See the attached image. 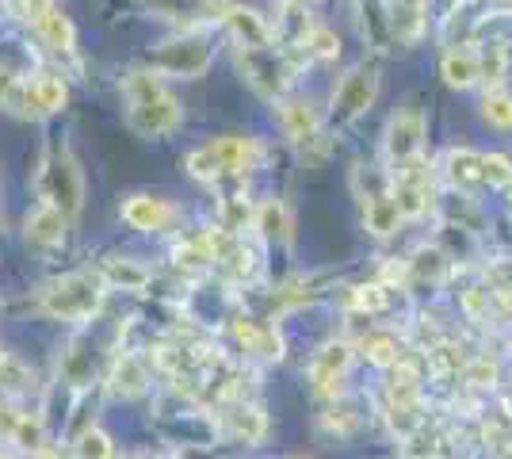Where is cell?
I'll use <instances>...</instances> for the list:
<instances>
[{
  "mask_svg": "<svg viewBox=\"0 0 512 459\" xmlns=\"http://www.w3.org/2000/svg\"><path fill=\"white\" fill-rule=\"evenodd\" d=\"M360 349H363V356H367L371 364H379V368H394V364H398V341H394L390 333H367Z\"/></svg>",
  "mask_w": 512,
  "mask_h": 459,
  "instance_id": "obj_31",
  "label": "cell"
},
{
  "mask_svg": "<svg viewBox=\"0 0 512 459\" xmlns=\"http://www.w3.org/2000/svg\"><path fill=\"white\" fill-rule=\"evenodd\" d=\"M0 356H4V352H0Z\"/></svg>",
  "mask_w": 512,
  "mask_h": 459,
  "instance_id": "obj_41",
  "label": "cell"
},
{
  "mask_svg": "<svg viewBox=\"0 0 512 459\" xmlns=\"http://www.w3.org/2000/svg\"><path fill=\"white\" fill-rule=\"evenodd\" d=\"M65 230H69V219H65L62 211L46 207V203H43V207H35V211L27 215V241H31V245H39V249L62 245Z\"/></svg>",
  "mask_w": 512,
  "mask_h": 459,
  "instance_id": "obj_17",
  "label": "cell"
},
{
  "mask_svg": "<svg viewBox=\"0 0 512 459\" xmlns=\"http://www.w3.org/2000/svg\"><path fill=\"white\" fill-rule=\"evenodd\" d=\"M20 96H23V77L0 69V108L8 111H20Z\"/></svg>",
  "mask_w": 512,
  "mask_h": 459,
  "instance_id": "obj_36",
  "label": "cell"
},
{
  "mask_svg": "<svg viewBox=\"0 0 512 459\" xmlns=\"http://www.w3.org/2000/svg\"><path fill=\"white\" fill-rule=\"evenodd\" d=\"M348 303L356 306V310H383V306H386V291H383V287H379V284H371V287H356Z\"/></svg>",
  "mask_w": 512,
  "mask_h": 459,
  "instance_id": "obj_37",
  "label": "cell"
},
{
  "mask_svg": "<svg viewBox=\"0 0 512 459\" xmlns=\"http://www.w3.org/2000/svg\"><path fill=\"white\" fill-rule=\"evenodd\" d=\"M12 444H20L23 452H31V456H43V452H46L43 417L23 414V417H20V425H16V437H12Z\"/></svg>",
  "mask_w": 512,
  "mask_h": 459,
  "instance_id": "obj_32",
  "label": "cell"
},
{
  "mask_svg": "<svg viewBox=\"0 0 512 459\" xmlns=\"http://www.w3.org/2000/svg\"><path fill=\"white\" fill-rule=\"evenodd\" d=\"M302 43H306V54H314L321 62H333L341 54V39L333 31H325V27H310V35Z\"/></svg>",
  "mask_w": 512,
  "mask_h": 459,
  "instance_id": "obj_34",
  "label": "cell"
},
{
  "mask_svg": "<svg viewBox=\"0 0 512 459\" xmlns=\"http://www.w3.org/2000/svg\"><path fill=\"white\" fill-rule=\"evenodd\" d=\"M123 222L142 234H165L176 222V207L161 196H130L123 203Z\"/></svg>",
  "mask_w": 512,
  "mask_h": 459,
  "instance_id": "obj_13",
  "label": "cell"
},
{
  "mask_svg": "<svg viewBox=\"0 0 512 459\" xmlns=\"http://www.w3.org/2000/svg\"><path fill=\"white\" fill-rule=\"evenodd\" d=\"M16 8H20L23 20H31L35 27H39V20L54 8V0H16Z\"/></svg>",
  "mask_w": 512,
  "mask_h": 459,
  "instance_id": "obj_40",
  "label": "cell"
},
{
  "mask_svg": "<svg viewBox=\"0 0 512 459\" xmlns=\"http://www.w3.org/2000/svg\"><path fill=\"white\" fill-rule=\"evenodd\" d=\"M375 96H379V69L367 66V62H363V66H352L341 77V85L333 88V108H329L333 127L356 123L363 111H371Z\"/></svg>",
  "mask_w": 512,
  "mask_h": 459,
  "instance_id": "obj_5",
  "label": "cell"
},
{
  "mask_svg": "<svg viewBox=\"0 0 512 459\" xmlns=\"http://www.w3.org/2000/svg\"><path fill=\"white\" fill-rule=\"evenodd\" d=\"M448 176L455 188H474L482 184V153L467 150V146H455L448 153Z\"/></svg>",
  "mask_w": 512,
  "mask_h": 459,
  "instance_id": "obj_24",
  "label": "cell"
},
{
  "mask_svg": "<svg viewBox=\"0 0 512 459\" xmlns=\"http://www.w3.org/2000/svg\"><path fill=\"white\" fill-rule=\"evenodd\" d=\"M256 230L264 234L268 241H283V245H291L295 241V222H291V211L279 203V199H264L260 207H256Z\"/></svg>",
  "mask_w": 512,
  "mask_h": 459,
  "instance_id": "obj_20",
  "label": "cell"
},
{
  "mask_svg": "<svg viewBox=\"0 0 512 459\" xmlns=\"http://www.w3.org/2000/svg\"><path fill=\"white\" fill-rule=\"evenodd\" d=\"M482 184H490V188L512 184V161L505 153H482Z\"/></svg>",
  "mask_w": 512,
  "mask_h": 459,
  "instance_id": "obj_35",
  "label": "cell"
},
{
  "mask_svg": "<svg viewBox=\"0 0 512 459\" xmlns=\"http://www.w3.org/2000/svg\"><path fill=\"white\" fill-rule=\"evenodd\" d=\"M428 20V0H394L390 4V27H394V39L402 43H417Z\"/></svg>",
  "mask_w": 512,
  "mask_h": 459,
  "instance_id": "obj_18",
  "label": "cell"
},
{
  "mask_svg": "<svg viewBox=\"0 0 512 459\" xmlns=\"http://www.w3.org/2000/svg\"><path fill=\"white\" fill-rule=\"evenodd\" d=\"M467 379L474 383V387H493V379H497V368H493L490 360L482 356V360H474V364H470Z\"/></svg>",
  "mask_w": 512,
  "mask_h": 459,
  "instance_id": "obj_38",
  "label": "cell"
},
{
  "mask_svg": "<svg viewBox=\"0 0 512 459\" xmlns=\"http://www.w3.org/2000/svg\"><path fill=\"white\" fill-rule=\"evenodd\" d=\"M100 280L88 276V272H69L62 280L46 284L39 291V306H43L50 318H62V322H85L100 310Z\"/></svg>",
  "mask_w": 512,
  "mask_h": 459,
  "instance_id": "obj_4",
  "label": "cell"
},
{
  "mask_svg": "<svg viewBox=\"0 0 512 459\" xmlns=\"http://www.w3.org/2000/svg\"><path fill=\"white\" fill-rule=\"evenodd\" d=\"M31 383H35V375L31 368L16 360V356H0V391L8 394V398H20V394H31Z\"/></svg>",
  "mask_w": 512,
  "mask_h": 459,
  "instance_id": "obj_26",
  "label": "cell"
},
{
  "mask_svg": "<svg viewBox=\"0 0 512 459\" xmlns=\"http://www.w3.org/2000/svg\"><path fill=\"white\" fill-rule=\"evenodd\" d=\"M100 276H104L111 287H123V291H142V287L150 284V272L138 261H130V257H107L104 268H100Z\"/></svg>",
  "mask_w": 512,
  "mask_h": 459,
  "instance_id": "obj_23",
  "label": "cell"
},
{
  "mask_svg": "<svg viewBox=\"0 0 512 459\" xmlns=\"http://www.w3.org/2000/svg\"><path fill=\"white\" fill-rule=\"evenodd\" d=\"M398 222H402V211L390 196V184L379 173H371V188L363 192V226H367V234L390 238L398 230Z\"/></svg>",
  "mask_w": 512,
  "mask_h": 459,
  "instance_id": "obj_10",
  "label": "cell"
},
{
  "mask_svg": "<svg viewBox=\"0 0 512 459\" xmlns=\"http://www.w3.org/2000/svg\"><path fill=\"white\" fill-rule=\"evenodd\" d=\"M279 123H283V134H287L295 146H310V142H318V134H321V119L310 100H283Z\"/></svg>",
  "mask_w": 512,
  "mask_h": 459,
  "instance_id": "obj_15",
  "label": "cell"
},
{
  "mask_svg": "<svg viewBox=\"0 0 512 459\" xmlns=\"http://www.w3.org/2000/svg\"><path fill=\"white\" fill-rule=\"evenodd\" d=\"M20 417H23L20 410H16V406L4 398V402H0V437H4V440L16 437V425H20Z\"/></svg>",
  "mask_w": 512,
  "mask_h": 459,
  "instance_id": "obj_39",
  "label": "cell"
},
{
  "mask_svg": "<svg viewBox=\"0 0 512 459\" xmlns=\"http://www.w3.org/2000/svg\"><path fill=\"white\" fill-rule=\"evenodd\" d=\"M127 127L138 138H165L184 123V108L153 69H130L123 77Z\"/></svg>",
  "mask_w": 512,
  "mask_h": 459,
  "instance_id": "obj_1",
  "label": "cell"
},
{
  "mask_svg": "<svg viewBox=\"0 0 512 459\" xmlns=\"http://www.w3.org/2000/svg\"><path fill=\"white\" fill-rule=\"evenodd\" d=\"M505 69H509V50L505 43H486V50H478V73L486 85H501L505 81Z\"/></svg>",
  "mask_w": 512,
  "mask_h": 459,
  "instance_id": "obj_28",
  "label": "cell"
},
{
  "mask_svg": "<svg viewBox=\"0 0 512 459\" xmlns=\"http://www.w3.org/2000/svg\"><path fill=\"white\" fill-rule=\"evenodd\" d=\"M77 459H111V437H107L104 429H85L81 437H77Z\"/></svg>",
  "mask_w": 512,
  "mask_h": 459,
  "instance_id": "obj_33",
  "label": "cell"
},
{
  "mask_svg": "<svg viewBox=\"0 0 512 459\" xmlns=\"http://www.w3.org/2000/svg\"><path fill=\"white\" fill-rule=\"evenodd\" d=\"M111 383H115V391L119 394H142L150 379H146V368H142V360H138V356H123V360L115 364Z\"/></svg>",
  "mask_w": 512,
  "mask_h": 459,
  "instance_id": "obj_27",
  "label": "cell"
},
{
  "mask_svg": "<svg viewBox=\"0 0 512 459\" xmlns=\"http://www.w3.org/2000/svg\"><path fill=\"white\" fill-rule=\"evenodd\" d=\"M245 81L264 96V100H283V92L291 85V66L276 46H260V50H241L237 54Z\"/></svg>",
  "mask_w": 512,
  "mask_h": 459,
  "instance_id": "obj_8",
  "label": "cell"
},
{
  "mask_svg": "<svg viewBox=\"0 0 512 459\" xmlns=\"http://www.w3.org/2000/svg\"><path fill=\"white\" fill-rule=\"evenodd\" d=\"M222 23H226V31L234 35L241 50L276 46V31H272V23L264 20L260 12H253V8H237V4H226V12H222Z\"/></svg>",
  "mask_w": 512,
  "mask_h": 459,
  "instance_id": "obj_12",
  "label": "cell"
},
{
  "mask_svg": "<svg viewBox=\"0 0 512 459\" xmlns=\"http://www.w3.org/2000/svg\"><path fill=\"white\" fill-rule=\"evenodd\" d=\"M421 146H425V111L417 108V100H409L386 123V161L398 169V165H406L413 157H421Z\"/></svg>",
  "mask_w": 512,
  "mask_h": 459,
  "instance_id": "obj_7",
  "label": "cell"
},
{
  "mask_svg": "<svg viewBox=\"0 0 512 459\" xmlns=\"http://www.w3.org/2000/svg\"><path fill=\"white\" fill-rule=\"evenodd\" d=\"M440 77L451 88H470L474 81H482V73H478V50H459V46L448 50L440 58Z\"/></svg>",
  "mask_w": 512,
  "mask_h": 459,
  "instance_id": "obj_21",
  "label": "cell"
},
{
  "mask_svg": "<svg viewBox=\"0 0 512 459\" xmlns=\"http://www.w3.org/2000/svg\"><path fill=\"white\" fill-rule=\"evenodd\" d=\"M234 337L245 345V352H256V356H264V360H279V356H283V345H279L276 329L260 326L253 318H237Z\"/></svg>",
  "mask_w": 512,
  "mask_h": 459,
  "instance_id": "obj_19",
  "label": "cell"
},
{
  "mask_svg": "<svg viewBox=\"0 0 512 459\" xmlns=\"http://www.w3.org/2000/svg\"><path fill=\"white\" fill-rule=\"evenodd\" d=\"M482 119L497 127V131H512V96L509 92H501V88H493L486 92V100H482Z\"/></svg>",
  "mask_w": 512,
  "mask_h": 459,
  "instance_id": "obj_29",
  "label": "cell"
},
{
  "mask_svg": "<svg viewBox=\"0 0 512 459\" xmlns=\"http://www.w3.org/2000/svg\"><path fill=\"white\" fill-rule=\"evenodd\" d=\"M39 192H43L46 207L62 211L65 219L81 215V207H85V176H81V165H77V157L69 153L65 142H50L43 173H39Z\"/></svg>",
  "mask_w": 512,
  "mask_h": 459,
  "instance_id": "obj_3",
  "label": "cell"
},
{
  "mask_svg": "<svg viewBox=\"0 0 512 459\" xmlns=\"http://www.w3.org/2000/svg\"><path fill=\"white\" fill-rule=\"evenodd\" d=\"M150 8L157 16L176 23H207V20H222L226 4L222 0H150Z\"/></svg>",
  "mask_w": 512,
  "mask_h": 459,
  "instance_id": "obj_16",
  "label": "cell"
},
{
  "mask_svg": "<svg viewBox=\"0 0 512 459\" xmlns=\"http://www.w3.org/2000/svg\"><path fill=\"white\" fill-rule=\"evenodd\" d=\"M214 58V46L203 35H176L161 43L150 54L153 73H172V77H203Z\"/></svg>",
  "mask_w": 512,
  "mask_h": 459,
  "instance_id": "obj_6",
  "label": "cell"
},
{
  "mask_svg": "<svg viewBox=\"0 0 512 459\" xmlns=\"http://www.w3.org/2000/svg\"><path fill=\"white\" fill-rule=\"evenodd\" d=\"M264 157V146L249 134H222L207 146H199L184 157V173L195 180H222V176L253 173Z\"/></svg>",
  "mask_w": 512,
  "mask_h": 459,
  "instance_id": "obj_2",
  "label": "cell"
},
{
  "mask_svg": "<svg viewBox=\"0 0 512 459\" xmlns=\"http://www.w3.org/2000/svg\"><path fill=\"white\" fill-rule=\"evenodd\" d=\"M39 35H43V43L50 46V50H58V54H73V50H77V27H73V20L65 16L58 4L39 20Z\"/></svg>",
  "mask_w": 512,
  "mask_h": 459,
  "instance_id": "obj_22",
  "label": "cell"
},
{
  "mask_svg": "<svg viewBox=\"0 0 512 459\" xmlns=\"http://www.w3.org/2000/svg\"><path fill=\"white\" fill-rule=\"evenodd\" d=\"M226 417H230V429H234L241 440H260L264 429H268V421H264V414H260L256 406H234Z\"/></svg>",
  "mask_w": 512,
  "mask_h": 459,
  "instance_id": "obj_30",
  "label": "cell"
},
{
  "mask_svg": "<svg viewBox=\"0 0 512 459\" xmlns=\"http://www.w3.org/2000/svg\"><path fill=\"white\" fill-rule=\"evenodd\" d=\"M348 360H352V349L344 341H329L314 352L310 360V379H314V391L318 394H341V379L348 372Z\"/></svg>",
  "mask_w": 512,
  "mask_h": 459,
  "instance_id": "obj_14",
  "label": "cell"
},
{
  "mask_svg": "<svg viewBox=\"0 0 512 459\" xmlns=\"http://www.w3.org/2000/svg\"><path fill=\"white\" fill-rule=\"evenodd\" d=\"M390 196L398 203L402 219H421L432 211V169L425 165V157H413L406 165L394 169V184H390Z\"/></svg>",
  "mask_w": 512,
  "mask_h": 459,
  "instance_id": "obj_9",
  "label": "cell"
},
{
  "mask_svg": "<svg viewBox=\"0 0 512 459\" xmlns=\"http://www.w3.org/2000/svg\"><path fill=\"white\" fill-rule=\"evenodd\" d=\"M65 100H69V88H65L62 77H54V73H39L35 81H23L20 111H16V115H27V119L35 115V119H43V115L62 111Z\"/></svg>",
  "mask_w": 512,
  "mask_h": 459,
  "instance_id": "obj_11",
  "label": "cell"
},
{
  "mask_svg": "<svg viewBox=\"0 0 512 459\" xmlns=\"http://www.w3.org/2000/svg\"><path fill=\"white\" fill-rule=\"evenodd\" d=\"M390 406H413L417 402V391H421V375L413 364H394V372H390Z\"/></svg>",
  "mask_w": 512,
  "mask_h": 459,
  "instance_id": "obj_25",
  "label": "cell"
}]
</instances>
